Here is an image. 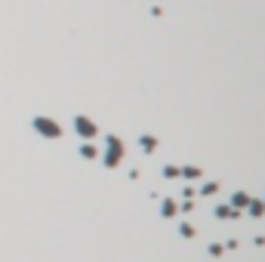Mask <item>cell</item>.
I'll list each match as a JSON object with an SVG mask.
<instances>
[{"instance_id":"obj_1","label":"cell","mask_w":265,"mask_h":262,"mask_svg":"<svg viewBox=\"0 0 265 262\" xmlns=\"http://www.w3.org/2000/svg\"><path fill=\"white\" fill-rule=\"evenodd\" d=\"M121 158H124V145H121V139H118V136H108L105 164H108V167H118V164H121Z\"/></svg>"},{"instance_id":"obj_2","label":"cell","mask_w":265,"mask_h":262,"mask_svg":"<svg viewBox=\"0 0 265 262\" xmlns=\"http://www.w3.org/2000/svg\"><path fill=\"white\" fill-rule=\"evenodd\" d=\"M34 130L41 136H47V139H59L62 136V127L56 121H50V118H34Z\"/></svg>"},{"instance_id":"obj_3","label":"cell","mask_w":265,"mask_h":262,"mask_svg":"<svg viewBox=\"0 0 265 262\" xmlns=\"http://www.w3.org/2000/svg\"><path fill=\"white\" fill-rule=\"evenodd\" d=\"M74 130H78L84 139H93V136L99 133V130H96V124H93L90 118H74Z\"/></svg>"},{"instance_id":"obj_4","label":"cell","mask_w":265,"mask_h":262,"mask_svg":"<svg viewBox=\"0 0 265 262\" xmlns=\"http://www.w3.org/2000/svg\"><path fill=\"white\" fill-rule=\"evenodd\" d=\"M142 148H145V152H155V148H158V139H151V136H142Z\"/></svg>"},{"instance_id":"obj_5","label":"cell","mask_w":265,"mask_h":262,"mask_svg":"<svg viewBox=\"0 0 265 262\" xmlns=\"http://www.w3.org/2000/svg\"><path fill=\"white\" fill-rule=\"evenodd\" d=\"M81 155H84L87 161H93V158H96V148H93V145H84V148H81Z\"/></svg>"},{"instance_id":"obj_6","label":"cell","mask_w":265,"mask_h":262,"mask_svg":"<svg viewBox=\"0 0 265 262\" xmlns=\"http://www.w3.org/2000/svg\"><path fill=\"white\" fill-rule=\"evenodd\" d=\"M232 201H235V207H247V195H244V192H238Z\"/></svg>"},{"instance_id":"obj_7","label":"cell","mask_w":265,"mask_h":262,"mask_svg":"<svg viewBox=\"0 0 265 262\" xmlns=\"http://www.w3.org/2000/svg\"><path fill=\"white\" fill-rule=\"evenodd\" d=\"M176 213V204L173 201H164V216H173Z\"/></svg>"},{"instance_id":"obj_8","label":"cell","mask_w":265,"mask_h":262,"mask_svg":"<svg viewBox=\"0 0 265 262\" xmlns=\"http://www.w3.org/2000/svg\"><path fill=\"white\" fill-rule=\"evenodd\" d=\"M250 213H253V216H262V213H265V207H262V204H253V207H250Z\"/></svg>"},{"instance_id":"obj_9","label":"cell","mask_w":265,"mask_h":262,"mask_svg":"<svg viewBox=\"0 0 265 262\" xmlns=\"http://www.w3.org/2000/svg\"><path fill=\"white\" fill-rule=\"evenodd\" d=\"M182 235H185V238H195V229H192V226L185 222V226H182Z\"/></svg>"}]
</instances>
